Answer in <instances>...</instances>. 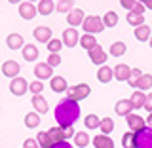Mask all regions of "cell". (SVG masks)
<instances>
[{
    "instance_id": "cell-42",
    "label": "cell",
    "mask_w": 152,
    "mask_h": 148,
    "mask_svg": "<svg viewBox=\"0 0 152 148\" xmlns=\"http://www.w3.org/2000/svg\"><path fill=\"white\" fill-rule=\"evenodd\" d=\"M120 4H122V8H126V9H133V6L137 4V0H120Z\"/></svg>"
},
{
    "instance_id": "cell-36",
    "label": "cell",
    "mask_w": 152,
    "mask_h": 148,
    "mask_svg": "<svg viewBox=\"0 0 152 148\" xmlns=\"http://www.w3.org/2000/svg\"><path fill=\"white\" fill-rule=\"evenodd\" d=\"M124 53H126V44H124V42H114L110 46V55L112 57H122Z\"/></svg>"
},
{
    "instance_id": "cell-17",
    "label": "cell",
    "mask_w": 152,
    "mask_h": 148,
    "mask_svg": "<svg viewBox=\"0 0 152 148\" xmlns=\"http://www.w3.org/2000/svg\"><path fill=\"white\" fill-rule=\"evenodd\" d=\"M50 87L53 89L55 93H61V91H66V89H69V84H66V80L63 76H53V78L50 80Z\"/></svg>"
},
{
    "instance_id": "cell-22",
    "label": "cell",
    "mask_w": 152,
    "mask_h": 148,
    "mask_svg": "<svg viewBox=\"0 0 152 148\" xmlns=\"http://www.w3.org/2000/svg\"><path fill=\"white\" fill-rule=\"evenodd\" d=\"M48 135H50V139H51V142H53V144L66 141V139H65V131H63V127H61V125H57V127H51V129L48 131Z\"/></svg>"
},
{
    "instance_id": "cell-47",
    "label": "cell",
    "mask_w": 152,
    "mask_h": 148,
    "mask_svg": "<svg viewBox=\"0 0 152 148\" xmlns=\"http://www.w3.org/2000/svg\"><path fill=\"white\" fill-rule=\"evenodd\" d=\"M51 148H74V146L70 144L69 141H63V142H57V144H53Z\"/></svg>"
},
{
    "instance_id": "cell-44",
    "label": "cell",
    "mask_w": 152,
    "mask_h": 148,
    "mask_svg": "<svg viewBox=\"0 0 152 148\" xmlns=\"http://www.w3.org/2000/svg\"><path fill=\"white\" fill-rule=\"evenodd\" d=\"M23 148H40V146H38V141L36 139H27L25 144H23Z\"/></svg>"
},
{
    "instance_id": "cell-3",
    "label": "cell",
    "mask_w": 152,
    "mask_h": 148,
    "mask_svg": "<svg viewBox=\"0 0 152 148\" xmlns=\"http://www.w3.org/2000/svg\"><path fill=\"white\" fill-rule=\"evenodd\" d=\"M82 27H84L86 34H97V32H101L103 28H104L103 17H99V15H88V17L84 19Z\"/></svg>"
},
{
    "instance_id": "cell-20",
    "label": "cell",
    "mask_w": 152,
    "mask_h": 148,
    "mask_svg": "<svg viewBox=\"0 0 152 148\" xmlns=\"http://www.w3.org/2000/svg\"><path fill=\"white\" fill-rule=\"evenodd\" d=\"M21 51H23V59L28 61V63L38 59V47H36V46H32V44H25Z\"/></svg>"
},
{
    "instance_id": "cell-52",
    "label": "cell",
    "mask_w": 152,
    "mask_h": 148,
    "mask_svg": "<svg viewBox=\"0 0 152 148\" xmlns=\"http://www.w3.org/2000/svg\"><path fill=\"white\" fill-rule=\"evenodd\" d=\"M27 2H36V0H27ZM38 2H40V0H38Z\"/></svg>"
},
{
    "instance_id": "cell-10",
    "label": "cell",
    "mask_w": 152,
    "mask_h": 148,
    "mask_svg": "<svg viewBox=\"0 0 152 148\" xmlns=\"http://www.w3.org/2000/svg\"><path fill=\"white\" fill-rule=\"evenodd\" d=\"M21 72V66H19L17 61H4L2 65V74L8 76V78H17V74Z\"/></svg>"
},
{
    "instance_id": "cell-23",
    "label": "cell",
    "mask_w": 152,
    "mask_h": 148,
    "mask_svg": "<svg viewBox=\"0 0 152 148\" xmlns=\"http://www.w3.org/2000/svg\"><path fill=\"white\" fill-rule=\"evenodd\" d=\"M135 87L139 89V91H148L152 89V74H142L139 80H137Z\"/></svg>"
},
{
    "instance_id": "cell-25",
    "label": "cell",
    "mask_w": 152,
    "mask_h": 148,
    "mask_svg": "<svg viewBox=\"0 0 152 148\" xmlns=\"http://www.w3.org/2000/svg\"><path fill=\"white\" fill-rule=\"evenodd\" d=\"M129 101H131V104H133V108H137V110H139V108L145 106L146 95H145V91H139V89H137V91L129 97Z\"/></svg>"
},
{
    "instance_id": "cell-43",
    "label": "cell",
    "mask_w": 152,
    "mask_h": 148,
    "mask_svg": "<svg viewBox=\"0 0 152 148\" xmlns=\"http://www.w3.org/2000/svg\"><path fill=\"white\" fill-rule=\"evenodd\" d=\"M63 131H65V139H72L74 137V127L72 125H66V127H63Z\"/></svg>"
},
{
    "instance_id": "cell-26",
    "label": "cell",
    "mask_w": 152,
    "mask_h": 148,
    "mask_svg": "<svg viewBox=\"0 0 152 148\" xmlns=\"http://www.w3.org/2000/svg\"><path fill=\"white\" fill-rule=\"evenodd\" d=\"M40 122H42V118H40V114H38V112H28L27 116H25V125L28 127V129L38 127V125H40Z\"/></svg>"
},
{
    "instance_id": "cell-29",
    "label": "cell",
    "mask_w": 152,
    "mask_h": 148,
    "mask_svg": "<svg viewBox=\"0 0 152 148\" xmlns=\"http://www.w3.org/2000/svg\"><path fill=\"white\" fill-rule=\"evenodd\" d=\"M135 38L139 42H146L150 38V27L146 25H141V27H135Z\"/></svg>"
},
{
    "instance_id": "cell-16",
    "label": "cell",
    "mask_w": 152,
    "mask_h": 148,
    "mask_svg": "<svg viewBox=\"0 0 152 148\" xmlns=\"http://www.w3.org/2000/svg\"><path fill=\"white\" fill-rule=\"evenodd\" d=\"M34 38L38 42H44V44H48V42L51 40V28L50 27H44V25H40V27H36L34 28Z\"/></svg>"
},
{
    "instance_id": "cell-45",
    "label": "cell",
    "mask_w": 152,
    "mask_h": 148,
    "mask_svg": "<svg viewBox=\"0 0 152 148\" xmlns=\"http://www.w3.org/2000/svg\"><path fill=\"white\" fill-rule=\"evenodd\" d=\"M131 12H135V13H139V15H142V12H145V4H142V2H137L135 6H133Z\"/></svg>"
},
{
    "instance_id": "cell-27",
    "label": "cell",
    "mask_w": 152,
    "mask_h": 148,
    "mask_svg": "<svg viewBox=\"0 0 152 148\" xmlns=\"http://www.w3.org/2000/svg\"><path fill=\"white\" fill-rule=\"evenodd\" d=\"M72 139H74L76 148H86V146L89 144V135H88V133H84V131H76Z\"/></svg>"
},
{
    "instance_id": "cell-31",
    "label": "cell",
    "mask_w": 152,
    "mask_h": 148,
    "mask_svg": "<svg viewBox=\"0 0 152 148\" xmlns=\"http://www.w3.org/2000/svg\"><path fill=\"white\" fill-rule=\"evenodd\" d=\"M84 123H86V127H88V129H97L99 127V123H101V118L99 116H95V114H88V116L84 118Z\"/></svg>"
},
{
    "instance_id": "cell-6",
    "label": "cell",
    "mask_w": 152,
    "mask_h": 148,
    "mask_svg": "<svg viewBox=\"0 0 152 148\" xmlns=\"http://www.w3.org/2000/svg\"><path fill=\"white\" fill-rule=\"evenodd\" d=\"M126 122H127V125H129V129L133 133H137V131H141V129H145V127H146L145 118H141L139 114H135V112L127 114V116H126Z\"/></svg>"
},
{
    "instance_id": "cell-51",
    "label": "cell",
    "mask_w": 152,
    "mask_h": 148,
    "mask_svg": "<svg viewBox=\"0 0 152 148\" xmlns=\"http://www.w3.org/2000/svg\"><path fill=\"white\" fill-rule=\"evenodd\" d=\"M148 40H150V47H152V34H150V38H148Z\"/></svg>"
},
{
    "instance_id": "cell-9",
    "label": "cell",
    "mask_w": 152,
    "mask_h": 148,
    "mask_svg": "<svg viewBox=\"0 0 152 148\" xmlns=\"http://www.w3.org/2000/svg\"><path fill=\"white\" fill-rule=\"evenodd\" d=\"M80 42V34H78V31L76 28H65L63 31V44L66 46V47H74L76 44Z\"/></svg>"
},
{
    "instance_id": "cell-39",
    "label": "cell",
    "mask_w": 152,
    "mask_h": 148,
    "mask_svg": "<svg viewBox=\"0 0 152 148\" xmlns=\"http://www.w3.org/2000/svg\"><path fill=\"white\" fill-rule=\"evenodd\" d=\"M142 74H145V72H142L141 69H131V76H129V80H127V82H129V85H131V87H135L137 80H139L141 76H142Z\"/></svg>"
},
{
    "instance_id": "cell-12",
    "label": "cell",
    "mask_w": 152,
    "mask_h": 148,
    "mask_svg": "<svg viewBox=\"0 0 152 148\" xmlns=\"http://www.w3.org/2000/svg\"><path fill=\"white\" fill-rule=\"evenodd\" d=\"M38 13V9L32 6V2H21L19 4V15L23 19H27V21H31V19H34V15Z\"/></svg>"
},
{
    "instance_id": "cell-53",
    "label": "cell",
    "mask_w": 152,
    "mask_h": 148,
    "mask_svg": "<svg viewBox=\"0 0 152 148\" xmlns=\"http://www.w3.org/2000/svg\"><path fill=\"white\" fill-rule=\"evenodd\" d=\"M137 2H145V0H137Z\"/></svg>"
},
{
    "instance_id": "cell-14",
    "label": "cell",
    "mask_w": 152,
    "mask_h": 148,
    "mask_svg": "<svg viewBox=\"0 0 152 148\" xmlns=\"http://www.w3.org/2000/svg\"><path fill=\"white\" fill-rule=\"evenodd\" d=\"M6 44L10 50H23V46H25V40H23L21 34H17V32H12V34H8L6 38Z\"/></svg>"
},
{
    "instance_id": "cell-21",
    "label": "cell",
    "mask_w": 152,
    "mask_h": 148,
    "mask_svg": "<svg viewBox=\"0 0 152 148\" xmlns=\"http://www.w3.org/2000/svg\"><path fill=\"white\" fill-rule=\"evenodd\" d=\"M36 9H38V13H40V15H50V13H53L55 4H53V0H40Z\"/></svg>"
},
{
    "instance_id": "cell-33",
    "label": "cell",
    "mask_w": 152,
    "mask_h": 148,
    "mask_svg": "<svg viewBox=\"0 0 152 148\" xmlns=\"http://www.w3.org/2000/svg\"><path fill=\"white\" fill-rule=\"evenodd\" d=\"M99 129H101L103 135L112 133V131H114V122H112V118H103L101 123H99Z\"/></svg>"
},
{
    "instance_id": "cell-34",
    "label": "cell",
    "mask_w": 152,
    "mask_h": 148,
    "mask_svg": "<svg viewBox=\"0 0 152 148\" xmlns=\"http://www.w3.org/2000/svg\"><path fill=\"white\" fill-rule=\"evenodd\" d=\"M36 141H38V146H40V148H51V146H53V142H51V139H50V135H48L46 131L38 133Z\"/></svg>"
},
{
    "instance_id": "cell-48",
    "label": "cell",
    "mask_w": 152,
    "mask_h": 148,
    "mask_svg": "<svg viewBox=\"0 0 152 148\" xmlns=\"http://www.w3.org/2000/svg\"><path fill=\"white\" fill-rule=\"evenodd\" d=\"M146 127H152V112H148L146 116Z\"/></svg>"
},
{
    "instance_id": "cell-8",
    "label": "cell",
    "mask_w": 152,
    "mask_h": 148,
    "mask_svg": "<svg viewBox=\"0 0 152 148\" xmlns=\"http://www.w3.org/2000/svg\"><path fill=\"white\" fill-rule=\"evenodd\" d=\"M88 57H89V61H91L93 65H104L107 63V53H104V50L99 44L88 51Z\"/></svg>"
},
{
    "instance_id": "cell-35",
    "label": "cell",
    "mask_w": 152,
    "mask_h": 148,
    "mask_svg": "<svg viewBox=\"0 0 152 148\" xmlns=\"http://www.w3.org/2000/svg\"><path fill=\"white\" fill-rule=\"evenodd\" d=\"M72 6H74V0H59L57 6H55V9L59 13H69L70 9H72Z\"/></svg>"
},
{
    "instance_id": "cell-2",
    "label": "cell",
    "mask_w": 152,
    "mask_h": 148,
    "mask_svg": "<svg viewBox=\"0 0 152 148\" xmlns=\"http://www.w3.org/2000/svg\"><path fill=\"white\" fill-rule=\"evenodd\" d=\"M89 93H91V87H89L88 84H78V85H72V87L66 89V99H70V101H84V99L89 97Z\"/></svg>"
},
{
    "instance_id": "cell-5",
    "label": "cell",
    "mask_w": 152,
    "mask_h": 148,
    "mask_svg": "<svg viewBox=\"0 0 152 148\" xmlns=\"http://www.w3.org/2000/svg\"><path fill=\"white\" fill-rule=\"evenodd\" d=\"M10 91H12L15 97H23L27 91H28V84L25 78H21V76H17V78L12 80V84H10Z\"/></svg>"
},
{
    "instance_id": "cell-11",
    "label": "cell",
    "mask_w": 152,
    "mask_h": 148,
    "mask_svg": "<svg viewBox=\"0 0 152 148\" xmlns=\"http://www.w3.org/2000/svg\"><path fill=\"white\" fill-rule=\"evenodd\" d=\"M51 72H53V69H51L48 63H38L34 66V76L40 80V82H42V80H48V78L51 80V78H53V74H51Z\"/></svg>"
},
{
    "instance_id": "cell-13",
    "label": "cell",
    "mask_w": 152,
    "mask_h": 148,
    "mask_svg": "<svg viewBox=\"0 0 152 148\" xmlns=\"http://www.w3.org/2000/svg\"><path fill=\"white\" fill-rule=\"evenodd\" d=\"M112 72H114V78H116L118 82H127V80H129V76H131V69L127 65L120 63V65H116L112 69Z\"/></svg>"
},
{
    "instance_id": "cell-50",
    "label": "cell",
    "mask_w": 152,
    "mask_h": 148,
    "mask_svg": "<svg viewBox=\"0 0 152 148\" xmlns=\"http://www.w3.org/2000/svg\"><path fill=\"white\" fill-rule=\"evenodd\" d=\"M10 4H21V0H8Z\"/></svg>"
},
{
    "instance_id": "cell-49",
    "label": "cell",
    "mask_w": 152,
    "mask_h": 148,
    "mask_svg": "<svg viewBox=\"0 0 152 148\" xmlns=\"http://www.w3.org/2000/svg\"><path fill=\"white\" fill-rule=\"evenodd\" d=\"M142 4H145V8L152 9V0H145V2H142Z\"/></svg>"
},
{
    "instance_id": "cell-24",
    "label": "cell",
    "mask_w": 152,
    "mask_h": 148,
    "mask_svg": "<svg viewBox=\"0 0 152 148\" xmlns=\"http://www.w3.org/2000/svg\"><path fill=\"white\" fill-rule=\"evenodd\" d=\"M32 106H34V110L38 114H46L48 112V101L42 97V95H34V97H32Z\"/></svg>"
},
{
    "instance_id": "cell-1",
    "label": "cell",
    "mask_w": 152,
    "mask_h": 148,
    "mask_svg": "<svg viewBox=\"0 0 152 148\" xmlns=\"http://www.w3.org/2000/svg\"><path fill=\"white\" fill-rule=\"evenodd\" d=\"M80 118V104L70 99H63L55 106V120L61 127L74 125V122Z\"/></svg>"
},
{
    "instance_id": "cell-40",
    "label": "cell",
    "mask_w": 152,
    "mask_h": 148,
    "mask_svg": "<svg viewBox=\"0 0 152 148\" xmlns=\"http://www.w3.org/2000/svg\"><path fill=\"white\" fill-rule=\"evenodd\" d=\"M28 89H31V93H32V95H40V93H42V89H44V84H42L40 80H36V82H31Z\"/></svg>"
},
{
    "instance_id": "cell-4",
    "label": "cell",
    "mask_w": 152,
    "mask_h": 148,
    "mask_svg": "<svg viewBox=\"0 0 152 148\" xmlns=\"http://www.w3.org/2000/svg\"><path fill=\"white\" fill-rule=\"evenodd\" d=\"M135 146L137 148H152V127H145V129L135 133Z\"/></svg>"
},
{
    "instance_id": "cell-32",
    "label": "cell",
    "mask_w": 152,
    "mask_h": 148,
    "mask_svg": "<svg viewBox=\"0 0 152 148\" xmlns=\"http://www.w3.org/2000/svg\"><path fill=\"white\" fill-rule=\"evenodd\" d=\"M126 19H127V23H129L131 27H141V25H145V17L139 15V13H135V12H129Z\"/></svg>"
},
{
    "instance_id": "cell-30",
    "label": "cell",
    "mask_w": 152,
    "mask_h": 148,
    "mask_svg": "<svg viewBox=\"0 0 152 148\" xmlns=\"http://www.w3.org/2000/svg\"><path fill=\"white\" fill-rule=\"evenodd\" d=\"M103 25L107 27V28H110V27H116L118 25V15H116V12H107L103 15Z\"/></svg>"
},
{
    "instance_id": "cell-46",
    "label": "cell",
    "mask_w": 152,
    "mask_h": 148,
    "mask_svg": "<svg viewBox=\"0 0 152 148\" xmlns=\"http://www.w3.org/2000/svg\"><path fill=\"white\" fill-rule=\"evenodd\" d=\"M142 108H146L148 112H152V93L146 95V101H145V106H142Z\"/></svg>"
},
{
    "instance_id": "cell-7",
    "label": "cell",
    "mask_w": 152,
    "mask_h": 148,
    "mask_svg": "<svg viewBox=\"0 0 152 148\" xmlns=\"http://www.w3.org/2000/svg\"><path fill=\"white\" fill-rule=\"evenodd\" d=\"M84 19H86V13H84V9H80V8H72L69 13H66V23H69L70 27H80L84 23Z\"/></svg>"
},
{
    "instance_id": "cell-18",
    "label": "cell",
    "mask_w": 152,
    "mask_h": 148,
    "mask_svg": "<svg viewBox=\"0 0 152 148\" xmlns=\"http://www.w3.org/2000/svg\"><path fill=\"white\" fill-rule=\"evenodd\" d=\"M93 146L95 148H114V141L108 135H95L93 137Z\"/></svg>"
},
{
    "instance_id": "cell-41",
    "label": "cell",
    "mask_w": 152,
    "mask_h": 148,
    "mask_svg": "<svg viewBox=\"0 0 152 148\" xmlns=\"http://www.w3.org/2000/svg\"><path fill=\"white\" fill-rule=\"evenodd\" d=\"M48 65L53 69V66H59L61 65V55L59 53H50V57H48V61H46Z\"/></svg>"
},
{
    "instance_id": "cell-15",
    "label": "cell",
    "mask_w": 152,
    "mask_h": 148,
    "mask_svg": "<svg viewBox=\"0 0 152 148\" xmlns=\"http://www.w3.org/2000/svg\"><path fill=\"white\" fill-rule=\"evenodd\" d=\"M114 110H116L118 116H127V114L133 112V104H131L129 99H120L116 103V106H114Z\"/></svg>"
},
{
    "instance_id": "cell-19",
    "label": "cell",
    "mask_w": 152,
    "mask_h": 148,
    "mask_svg": "<svg viewBox=\"0 0 152 148\" xmlns=\"http://www.w3.org/2000/svg\"><path fill=\"white\" fill-rule=\"evenodd\" d=\"M112 78H114L112 69H110V66H107V65H101V69L97 70V80H99L101 84H108Z\"/></svg>"
},
{
    "instance_id": "cell-28",
    "label": "cell",
    "mask_w": 152,
    "mask_h": 148,
    "mask_svg": "<svg viewBox=\"0 0 152 148\" xmlns=\"http://www.w3.org/2000/svg\"><path fill=\"white\" fill-rule=\"evenodd\" d=\"M80 46L84 47V50H91V47L97 46V40H95V36L93 34H84V36H80V42H78Z\"/></svg>"
},
{
    "instance_id": "cell-38",
    "label": "cell",
    "mask_w": 152,
    "mask_h": 148,
    "mask_svg": "<svg viewBox=\"0 0 152 148\" xmlns=\"http://www.w3.org/2000/svg\"><path fill=\"white\" fill-rule=\"evenodd\" d=\"M48 51H50V53H59L61 51V46H63V42L61 40H57V38H51L50 42H48Z\"/></svg>"
},
{
    "instance_id": "cell-37",
    "label": "cell",
    "mask_w": 152,
    "mask_h": 148,
    "mask_svg": "<svg viewBox=\"0 0 152 148\" xmlns=\"http://www.w3.org/2000/svg\"><path fill=\"white\" fill-rule=\"evenodd\" d=\"M122 144H124V148H137L135 146V133L133 131L126 133V135L122 137Z\"/></svg>"
}]
</instances>
